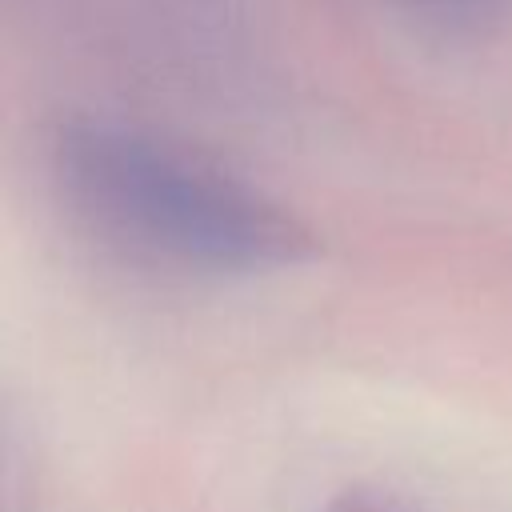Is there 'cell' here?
<instances>
[{"label": "cell", "mask_w": 512, "mask_h": 512, "mask_svg": "<svg viewBox=\"0 0 512 512\" xmlns=\"http://www.w3.org/2000/svg\"><path fill=\"white\" fill-rule=\"evenodd\" d=\"M72 204L116 240L204 272H276L316 252V236L276 200L136 128L80 120L56 140Z\"/></svg>", "instance_id": "1"}]
</instances>
